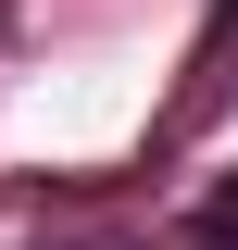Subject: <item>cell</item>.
Masks as SVG:
<instances>
[{"label":"cell","mask_w":238,"mask_h":250,"mask_svg":"<svg viewBox=\"0 0 238 250\" xmlns=\"http://www.w3.org/2000/svg\"><path fill=\"white\" fill-rule=\"evenodd\" d=\"M201 250H238V188H226V200L201 213Z\"/></svg>","instance_id":"cell-1"},{"label":"cell","mask_w":238,"mask_h":250,"mask_svg":"<svg viewBox=\"0 0 238 250\" xmlns=\"http://www.w3.org/2000/svg\"><path fill=\"white\" fill-rule=\"evenodd\" d=\"M213 13H226V25H238V0H213Z\"/></svg>","instance_id":"cell-2"}]
</instances>
